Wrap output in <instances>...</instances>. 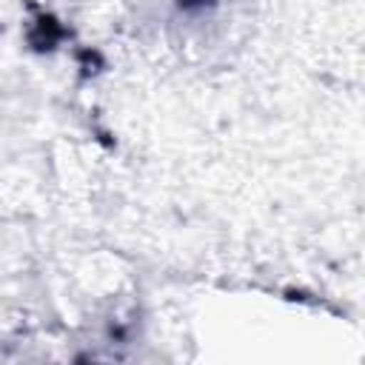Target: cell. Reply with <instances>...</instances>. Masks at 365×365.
<instances>
[{"label": "cell", "instance_id": "1", "mask_svg": "<svg viewBox=\"0 0 365 365\" xmlns=\"http://www.w3.org/2000/svg\"><path fill=\"white\" fill-rule=\"evenodd\" d=\"M63 37H66V29L51 14H40L31 23V31H29V43H31L34 51H51V48H57V43Z\"/></svg>", "mask_w": 365, "mask_h": 365}, {"label": "cell", "instance_id": "2", "mask_svg": "<svg viewBox=\"0 0 365 365\" xmlns=\"http://www.w3.org/2000/svg\"><path fill=\"white\" fill-rule=\"evenodd\" d=\"M177 11L185 14V17H200L205 11H211L217 6V0H174Z\"/></svg>", "mask_w": 365, "mask_h": 365}]
</instances>
